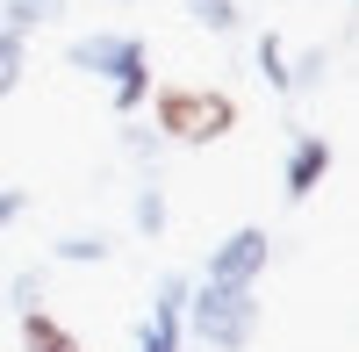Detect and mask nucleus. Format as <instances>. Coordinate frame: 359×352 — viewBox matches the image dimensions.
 Instances as JSON below:
<instances>
[{"label": "nucleus", "mask_w": 359, "mask_h": 352, "mask_svg": "<svg viewBox=\"0 0 359 352\" xmlns=\"http://www.w3.org/2000/svg\"><path fill=\"white\" fill-rule=\"evenodd\" d=\"M65 65L86 72V79H108L115 123L144 115V101H151V43H144L137 29H94V36H72L65 43Z\"/></svg>", "instance_id": "f257e3e1"}, {"label": "nucleus", "mask_w": 359, "mask_h": 352, "mask_svg": "<svg viewBox=\"0 0 359 352\" xmlns=\"http://www.w3.org/2000/svg\"><path fill=\"white\" fill-rule=\"evenodd\" d=\"M144 108H151L158 144H180V151L223 144L237 130V94H223V86H151Z\"/></svg>", "instance_id": "f03ea898"}, {"label": "nucleus", "mask_w": 359, "mask_h": 352, "mask_svg": "<svg viewBox=\"0 0 359 352\" xmlns=\"http://www.w3.org/2000/svg\"><path fill=\"white\" fill-rule=\"evenodd\" d=\"M180 331L208 352H252L259 338V287H230V280H194L187 287V316Z\"/></svg>", "instance_id": "7ed1b4c3"}, {"label": "nucleus", "mask_w": 359, "mask_h": 352, "mask_svg": "<svg viewBox=\"0 0 359 352\" xmlns=\"http://www.w3.org/2000/svg\"><path fill=\"white\" fill-rule=\"evenodd\" d=\"M266 266H273V230H266V223H237L230 238H216V245H208V266H201V280L259 287V280H266Z\"/></svg>", "instance_id": "20e7f679"}, {"label": "nucleus", "mask_w": 359, "mask_h": 352, "mask_svg": "<svg viewBox=\"0 0 359 352\" xmlns=\"http://www.w3.org/2000/svg\"><path fill=\"white\" fill-rule=\"evenodd\" d=\"M338 165V144L323 130H287V158H280V194L287 201H309Z\"/></svg>", "instance_id": "39448f33"}, {"label": "nucleus", "mask_w": 359, "mask_h": 352, "mask_svg": "<svg viewBox=\"0 0 359 352\" xmlns=\"http://www.w3.org/2000/svg\"><path fill=\"white\" fill-rule=\"evenodd\" d=\"M187 273H158L151 287V316L137 324V352H180L187 345V331H180V316H187Z\"/></svg>", "instance_id": "423d86ee"}, {"label": "nucleus", "mask_w": 359, "mask_h": 352, "mask_svg": "<svg viewBox=\"0 0 359 352\" xmlns=\"http://www.w3.org/2000/svg\"><path fill=\"white\" fill-rule=\"evenodd\" d=\"M15 331H22V352H79V331L65 316H50V309H22Z\"/></svg>", "instance_id": "0eeeda50"}, {"label": "nucleus", "mask_w": 359, "mask_h": 352, "mask_svg": "<svg viewBox=\"0 0 359 352\" xmlns=\"http://www.w3.org/2000/svg\"><path fill=\"white\" fill-rule=\"evenodd\" d=\"M130 223H137V238H165V223H172V201H165V180L158 172H144L137 180V194H130Z\"/></svg>", "instance_id": "6e6552de"}, {"label": "nucleus", "mask_w": 359, "mask_h": 352, "mask_svg": "<svg viewBox=\"0 0 359 352\" xmlns=\"http://www.w3.org/2000/svg\"><path fill=\"white\" fill-rule=\"evenodd\" d=\"M50 259H57V266H108L115 238H108V230H65V238L50 245Z\"/></svg>", "instance_id": "1a4fd4ad"}, {"label": "nucleus", "mask_w": 359, "mask_h": 352, "mask_svg": "<svg viewBox=\"0 0 359 352\" xmlns=\"http://www.w3.org/2000/svg\"><path fill=\"white\" fill-rule=\"evenodd\" d=\"M57 15H65V0H0V29H15L22 43L36 36V29H50Z\"/></svg>", "instance_id": "9d476101"}, {"label": "nucleus", "mask_w": 359, "mask_h": 352, "mask_svg": "<svg viewBox=\"0 0 359 352\" xmlns=\"http://www.w3.org/2000/svg\"><path fill=\"white\" fill-rule=\"evenodd\" d=\"M323 79H331V50H323V43H309V50H287V101L316 94Z\"/></svg>", "instance_id": "9b49d317"}, {"label": "nucleus", "mask_w": 359, "mask_h": 352, "mask_svg": "<svg viewBox=\"0 0 359 352\" xmlns=\"http://www.w3.org/2000/svg\"><path fill=\"white\" fill-rule=\"evenodd\" d=\"M252 57H259V79H266V86H273V94L287 101V36H280V29H266Z\"/></svg>", "instance_id": "f8f14e48"}, {"label": "nucleus", "mask_w": 359, "mask_h": 352, "mask_svg": "<svg viewBox=\"0 0 359 352\" xmlns=\"http://www.w3.org/2000/svg\"><path fill=\"white\" fill-rule=\"evenodd\" d=\"M187 15L208 36H237V29H245V8H237V0H187Z\"/></svg>", "instance_id": "ddd939ff"}, {"label": "nucleus", "mask_w": 359, "mask_h": 352, "mask_svg": "<svg viewBox=\"0 0 359 352\" xmlns=\"http://www.w3.org/2000/svg\"><path fill=\"white\" fill-rule=\"evenodd\" d=\"M22 72H29V43L15 36V29H0V101L22 86Z\"/></svg>", "instance_id": "4468645a"}, {"label": "nucleus", "mask_w": 359, "mask_h": 352, "mask_svg": "<svg viewBox=\"0 0 359 352\" xmlns=\"http://www.w3.org/2000/svg\"><path fill=\"white\" fill-rule=\"evenodd\" d=\"M8 309L22 316V309H43V273L36 266H15L8 273Z\"/></svg>", "instance_id": "2eb2a0df"}, {"label": "nucleus", "mask_w": 359, "mask_h": 352, "mask_svg": "<svg viewBox=\"0 0 359 352\" xmlns=\"http://www.w3.org/2000/svg\"><path fill=\"white\" fill-rule=\"evenodd\" d=\"M123 151L144 165V172H158V158H165V144H158V130H123Z\"/></svg>", "instance_id": "dca6fc26"}, {"label": "nucleus", "mask_w": 359, "mask_h": 352, "mask_svg": "<svg viewBox=\"0 0 359 352\" xmlns=\"http://www.w3.org/2000/svg\"><path fill=\"white\" fill-rule=\"evenodd\" d=\"M22 216H29V194L22 187H0V230H15Z\"/></svg>", "instance_id": "f3484780"}]
</instances>
